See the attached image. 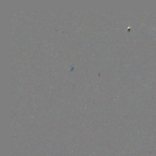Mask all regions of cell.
Segmentation results:
<instances>
[]
</instances>
